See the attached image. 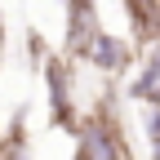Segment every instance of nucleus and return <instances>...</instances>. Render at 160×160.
Instances as JSON below:
<instances>
[{"label": "nucleus", "instance_id": "1", "mask_svg": "<svg viewBox=\"0 0 160 160\" xmlns=\"http://www.w3.org/2000/svg\"><path fill=\"white\" fill-rule=\"evenodd\" d=\"M76 138H80V147H89L93 160H133L129 138H125V129H120V120H116V111L107 102H98L85 120H80Z\"/></svg>", "mask_w": 160, "mask_h": 160}, {"label": "nucleus", "instance_id": "9", "mask_svg": "<svg viewBox=\"0 0 160 160\" xmlns=\"http://www.w3.org/2000/svg\"><path fill=\"white\" fill-rule=\"evenodd\" d=\"M76 160H93V156H89V147H80V142H76Z\"/></svg>", "mask_w": 160, "mask_h": 160}, {"label": "nucleus", "instance_id": "8", "mask_svg": "<svg viewBox=\"0 0 160 160\" xmlns=\"http://www.w3.org/2000/svg\"><path fill=\"white\" fill-rule=\"evenodd\" d=\"M147 147H151V160H160V107L147 111Z\"/></svg>", "mask_w": 160, "mask_h": 160}, {"label": "nucleus", "instance_id": "6", "mask_svg": "<svg viewBox=\"0 0 160 160\" xmlns=\"http://www.w3.org/2000/svg\"><path fill=\"white\" fill-rule=\"evenodd\" d=\"M125 13H129V31L138 45H156L160 40V0H125Z\"/></svg>", "mask_w": 160, "mask_h": 160}, {"label": "nucleus", "instance_id": "5", "mask_svg": "<svg viewBox=\"0 0 160 160\" xmlns=\"http://www.w3.org/2000/svg\"><path fill=\"white\" fill-rule=\"evenodd\" d=\"M129 98L133 102H147V107H160V40L147 49L138 76L129 80Z\"/></svg>", "mask_w": 160, "mask_h": 160}, {"label": "nucleus", "instance_id": "7", "mask_svg": "<svg viewBox=\"0 0 160 160\" xmlns=\"http://www.w3.org/2000/svg\"><path fill=\"white\" fill-rule=\"evenodd\" d=\"M0 160H27V138H22V129H18V125L0 138Z\"/></svg>", "mask_w": 160, "mask_h": 160}, {"label": "nucleus", "instance_id": "3", "mask_svg": "<svg viewBox=\"0 0 160 160\" xmlns=\"http://www.w3.org/2000/svg\"><path fill=\"white\" fill-rule=\"evenodd\" d=\"M98 31H102V13H98V0H67V36H62L67 58H85Z\"/></svg>", "mask_w": 160, "mask_h": 160}, {"label": "nucleus", "instance_id": "4", "mask_svg": "<svg viewBox=\"0 0 160 160\" xmlns=\"http://www.w3.org/2000/svg\"><path fill=\"white\" fill-rule=\"evenodd\" d=\"M85 62H93L98 71H107V76H125V71L133 67V45H129L125 36H111V31L102 27V31L93 36Z\"/></svg>", "mask_w": 160, "mask_h": 160}, {"label": "nucleus", "instance_id": "2", "mask_svg": "<svg viewBox=\"0 0 160 160\" xmlns=\"http://www.w3.org/2000/svg\"><path fill=\"white\" fill-rule=\"evenodd\" d=\"M45 89H49V120H53L58 129L80 133L76 85H71V62H67V58H45Z\"/></svg>", "mask_w": 160, "mask_h": 160}]
</instances>
